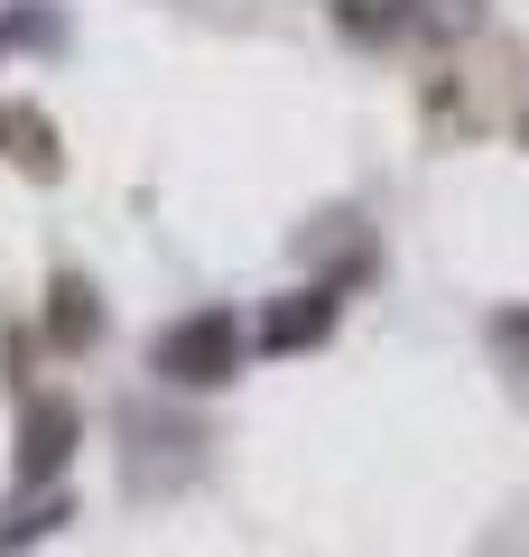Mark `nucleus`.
Masks as SVG:
<instances>
[{"label":"nucleus","mask_w":529,"mask_h":557,"mask_svg":"<svg viewBox=\"0 0 529 557\" xmlns=\"http://www.w3.org/2000/svg\"><path fill=\"white\" fill-rule=\"evenodd\" d=\"M242 362H251V325H242L233 307H186V317L158 325V344H149V372L168 381V391H223V381H242Z\"/></svg>","instance_id":"obj_1"},{"label":"nucleus","mask_w":529,"mask_h":557,"mask_svg":"<svg viewBox=\"0 0 529 557\" xmlns=\"http://www.w3.org/2000/svg\"><path fill=\"white\" fill-rule=\"evenodd\" d=\"M75 446H84V409L65 391H28L20 399V446H10L20 493H57L65 465H75Z\"/></svg>","instance_id":"obj_2"},{"label":"nucleus","mask_w":529,"mask_h":557,"mask_svg":"<svg viewBox=\"0 0 529 557\" xmlns=\"http://www.w3.org/2000/svg\"><path fill=\"white\" fill-rule=\"evenodd\" d=\"M334 317H344L334 278H325V288H288V298H270L251 317V354H316V344L334 335Z\"/></svg>","instance_id":"obj_3"},{"label":"nucleus","mask_w":529,"mask_h":557,"mask_svg":"<svg viewBox=\"0 0 529 557\" xmlns=\"http://www.w3.org/2000/svg\"><path fill=\"white\" fill-rule=\"evenodd\" d=\"M0 159L20 168V177L57 186L65 177V149H57V121L38 112V102H0Z\"/></svg>","instance_id":"obj_4"},{"label":"nucleus","mask_w":529,"mask_h":557,"mask_svg":"<svg viewBox=\"0 0 529 557\" xmlns=\"http://www.w3.org/2000/svg\"><path fill=\"white\" fill-rule=\"evenodd\" d=\"M94 335H102V307H94V288H84L75 270H57V288H47V344H57V354H84Z\"/></svg>","instance_id":"obj_5"},{"label":"nucleus","mask_w":529,"mask_h":557,"mask_svg":"<svg viewBox=\"0 0 529 557\" xmlns=\"http://www.w3.org/2000/svg\"><path fill=\"white\" fill-rule=\"evenodd\" d=\"M65 511H75V502H65V493H10V502H0V557L38 548V539L57 530Z\"/></svg>","instance_id":"obj_6"}]
</instances>
